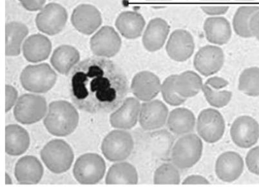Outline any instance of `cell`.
<instances>
[{
  "mask_svg": "<svg viewBox=\"0 0 259 190\" xmlns=\"http://www.w3.org/2000/svg\"><path fill=\"white\" fill-rule=\"evenodd\" d=\"M70 96L79 110L91 114L117 109L128 93V81L120 68L104 58H91L73 69Z\"/></svg>",
  "mask_w": 259,
  "mask_h": 190,
  "instance_id": "obj_1",
  "label": "cell"
},
{
  "mask_svg": "<svg viewBox=\"0 0 259 190\" xmlns=\"http://www.w3.org/2000/svg\"><path fill=\"white\" fill-rule=\"evenodd\" d=\"M79 123V114L71 103L56 101L49 105L44 124L48 132L58 137L71 134Z\"/></svg>",
  "mask_w": 259,
  "mask_h": 190,
  "instance_id": "obj_2",
  "label": "cell"
},
{
  "mask_svg": "<svg viewBox=\"0 0 259 190\" xmlns=\"http://www.w3.org/2000/svg\"><path fill=\"white\" fill-rule=\"evenodd\" d=\"M202 150L201 137L194 133L184 135L177 140L171 150V162L181 170L192 168L201 159Z\"/></svg>",
  "mask_w": 259,
  "mask_h": 190,
  "instance_id": "obj_3",
  "label": "cell"
},
{
  "mask_svg": "<svg viewBox=\"0 0 259 190\" xmlns=\"http://www.w3.org/2000/svg\"><path fill=\"white\" fill-rule=\"evenodd\" d=\"M57 80V75L47 63L29 65L20 75L21 84L26 90L36 93H46Z\"/></svg>",
  "mask_w": 259,
  "mask_h": 190,
  "instance_id": "obj_4",
  "label": "cell"
},
{
  "mask_svg": "<svg viewBox=\"0 0 259 190\" xmlns=\"http://www.w3.org/2000/svg\"><path fill=\"white\" fill-rule=\"evenodd\" d=\"M41 158L47 168L54 173L67 172L74 161V152L64 140L55 139L47 143L41 151Z\"/></svg>",
  "mask_w": 259,
  "mask_h": 190,
  "instance_id": "obj_5",
  "label": "cell"
},
{
  "mask_svg": "<svg viewBox=\"0 0 259 190\" xmlns=\"http://www.w3.org/2000/svg\"><path fill=\"white\" fill-rule=\"evenodd\" d=\"M104 159L97 154H86L80 156L75 163L73 173L81 184H96L104 177Z\"/></svg>",
  "mask_w": 259,
  "mask_h": 190,
  "instance_id": "obj_6",
  "label": "cell"
},
{
  "mask_svg": "<svg viewBox=\"0 0 259 190\" xmlns=\"http://www.w3.org/2000/svg\"><path fill=\"white\" fill-rule=\"evenodd\" d=\"M134 142L131 133L125 130L112 131L106 136L101 145V150L106 159L111 162L125 160L131 156Z\"/></svg>",
  "mask_w": 259,
  "mask_h": 190,
  "instance_id": "obj_7",
  "label": "cell"
},
{
  "mask_svg": "<svg viewBox=\"0 0 259 190\" xmlns=\"http://www.w3.org/2000/svg\"><path fill=\"white\" fill-rule=\"evenodd\" d=\"M47 112V102L43 96L27 93L19 98L14 115L19 123L32 124L41 120Z\"/></svg>",
  "mask_w": 259,
  "mask_h": 190,
  "instance_id": "obj_8",
  "label": "cell"
},
{
  "mask_svg": "<svg viewBox=\"0 0 259 190\" xmlns=\"http://www.w3.org/2000/svg\"><path fill=\"white\" fill-rule=\"evenodd\" d=\"M197 132L204 141L215 143L222 139L225 132V121L218 110H202L197 118Z\"/></svg>",
  "mask_w": 259,
  "mask_h": 190,
  "instance_id": "obj_9",
  "label": "cell"
},
{
  "mask_svg": "<svg viewBox=\"0 0 259 190\" xmlns=\"http://www.w3.org/2000/svg\"><path fill=\"white\" fill-rule=\"evenodd\" d=\"M67 18V11L63 7L51 3L45 6L37 15L36 24L39 31L53 36L63 29Z\"/></svg>",
  "mask_w": 259,
  "mask_h": 190,
  "instance_id": "obj_10",
  "label": "cell"
},
{
  "mask_svg": "<svg viewBox=\"0 0 259 190\" xmlns=\"http://www.w3.org/2000/svg\"><path fill=\"white\" fill-rule=\"evenodd\" d=\"M232 141L241 149H249L259 139V124L253 117L242 116L238 117L230 128Z\"/></svg>",
  "mask_w": 259,
  "mask_h": 190,
  "instance_id": "obj_11",
  "label": "cell"
},
{
  "mask_svg": "<svg viewBox=\"0 0 259 190\" xmlns=\"http://www.w3.org/2000/svg\"><path fill=\"white\" fill-rule=\"evenodd\" d=\"M121 39L114 28L105 26L98 30L91 39V48L98 57L112 58L119 53Z\"/></svg>",
  "mask_w": 259,
  "mask_h": 190,
  "instance_id": "obj_12",
  "label": "cell"
},
{
  "mask_svg": "<svg viewBox=\"0 0 259 190\" xmlns=\"http://www.w3.org/2000/svg\"><path fill=\"white\" fill-rule=\"evenodd\" d=\"M225 62L223 49L218 46L206 45L200 49L195 55L194 65L195 70L202 76L208 77L218 73Z\"/></svg>",
  "mask_w": 259,
  "mask_h": 190,
  "instance_id": "obj_13",
  "label": "cell"
},
{
  "mask_svg": "<svg viewBox=\"0 0 259 190\" xmlns=\"http://www.w3.org/2000/svg\"><path fill=\"white\" fill-rule=\"evenodd\" d=\"M195 50L194 37L190 32L177 29L169 36L166 45L167 55L177 62H184L192 57Z\"/></svg>",
  "mask_w": 259,
  "mask_h": 190,
  "instance_id": "obj_14",
  "label": "cell"
},
{
  "mask_svg": "<svg viewBox=\"0 0 259 190\" xmlns=\"http://www.w3.org/2000/svg\"><path fill=\"white\" fill-rule=\"evenodd\" d=\"M168 117V109L166 105L161 101L152 100L141 105L139 121L143 130L152 131L164 126Z\"/></svg>",
  "mask_w": 259,
  "mask_h": 190,
  "instance_id": "obj_15",
  "label": "cell"
},
{
  "mask_svg": "<svg viewBox=\"0 0 259 190\" xmlns=\"http://www.w3.org/2000/svg\"><path fill=\"white\" fill-rule=\"evenodd\" d=\"M161 89L159 77L150 71L139 72L134 77L131 90L138 100L149 102L158 96Z\"/></svg>",
  "mask_w": 259,
  "mask_h": 190,
  "instance_id": "obj_16",
  "label": "cell"
},
{
  "mask_svg": "<svg viewBox=\"0 0 259 190\" xmlns=\"http://www.w3.org/2000/svg\"><path fill=\"white\" fill-rule=\"evenodd\" d=\"M71 22L75 29L79 32L91 35L100 27L102 18L100 12L95 7L82 4L73 11Z\"/></svg>",
  "mask_w": 259,
  "mask_h": 190,
  "instance_id": "obj_17",
  "label": "cell"
},
{
  "mask_svg": "<svg viewBox=\"0 0 259 190\" xmlns=\"http://www.w3.org/2000/svg\"><path fill=\"white\" fill-rule=\"evenodd\" d=\"M141 104L138 99L128 98L110 117L112 127L130 130L136 125L140 117Z\"/></svg>",
  "mask_w": 259,
  "mask_h": 190,
  "instance_id": "obj_18",
  "label": "cell"
},
{
  "mask_svg": "<svg viewBox=\"0 0 259 190\" xmlns=\"http://www.w3.org/2000/svg\"><path fill=\"white\" fill-rule=\"evenodd\" d=\"M243 159L236 152H227L218 157L215 163L217 177L225 182H232L239 179L244 171Z\"/></svg>",
  "mask_w": 259,
  "mask_h": 190,
  "instance_id": "obj_19",
  "label": "cell"
},
{
  "mask_svg": "<svg viewBox=\"0 0 259 190\" xmlns=\"http://www.w3.org/2000/svg\"><path fill=\"white\" fill-rule=\"evenodd\" d=\"M170 27L164 19L155 18L150 20L143 36V44L150 53L158 51L168 38Z\"/></svg>",
  "mask_w": 259,
  "mask_h": 190,
  "instance_id": "obj_20",
  "label": "cell"
},
{
  "mask_svg": "<svg viewBox=\"0 0 259 190\" xmlns=\"http://www.w3.org/2000/svg\"><path fill=\"white\" fill-rule=\"evenodd\" d=\"M204 31L209 43L223 45L229 42L232 30L230 23L223 16H211L204 23Z\"/></svg>",
  "mask_w": 259,
  "mask_h": 190,
  "instance_id": "obj_21",
  "label": "cell"
},
{
  "mask_svg": "<svg viewBox=\"0 0 259 190\" xmlns=\"http://www.w3.org/2000/svg\"><path fill=\"white\" fill-rule=\"evenodd\" d=\"M15 174L16 179L20 184H37L43 177V166L36 157L25 156L16 163Z\"/></svg>",
  "mask_w": 259,
  "mask_h": 190,
  "instance_id": "obj_22",
  "label": "cell"
},
{
  "mask_svg": "<svg viewBox=\"0 0 259 190\" xmlns=\"http://www.w3.org/2000/svg\"><path fill=\"white\" fill-rule=\"evenodd\" d=\"M52 51V44L48 37L41 34H34L28 37L23 43V56L28 62L38 63L46 60Z\"/></svg>",
  "mask_w": 259,
  "mask_h": 190,
  "instance_id": "obj_23",
  "label": "cell"
},
{
  "mask_svg": "<svg viewBox=\"0 0 259 190\" xmlns=\"http://www.w3.org/2000/svg\"><path fill=\"white\" fill-rule=\"evenodd\" d=\"M146 22L143 16L136 11H126L120 14L115 27L122 36L127 39L138 38L142 34Z\"/></svg>",
  "mask_w": 259,
  "mask_h": 190,
  "instance_id": "obj_24",
  "label": "cell"
},
{
  "mask_svg": "<svg viewBox=\"0 0 259 190\" xmlns=\"http://www.w3.org/2000/svg\"><path fill=\"white\" fill-rule=\"evenodd\" d=\"M196 119L191 110L186 108H178L170 112L167 119V126L171 132L184 135L194 131Z\"/></svg>",
  "mask_w": 259,
  "mask_h": 190,
  "instance_id": "obj_25",
  "label": "cell"
},
{
  "mask_svg": "<svg viewBox=\"0 0 259 190\" xmlns=\"http://www.w3.org/2000/svg\"><path fill=\"white\" fill-rule=\"evenodd\" d=\"M30 145L29 133L18 124H9L6 127V152L10 156L24 154Z\"/></svg>",
  "mask_w": 259,
  "mask_h": 190,
  "instance_id": "obj_26",
  "label": "cell"
},
{
  "mask_svg": "<svg viewBox=\"0 0 259 190\" xmlns=\"http://www.w3.org/2000/svg\"><path fill=\"white\" fill-rule=\"evenodd\" d=\"M79 59L77 49L70 45H61L54 51L51 63L59 73L67 75L76 66Z\"/></svg>",
  "mask_w": 259,
  "mask_h": 190,
  "instance_id": "obj_27",
  "label": "cell"
},
{
  "mask_svg": "<svg viewBox=\"0 0 259 190\" xmlns=\"http://www.w3.org/2000/svg\"><path fill=\"white\" fill-rule=\"evenodd\" d=\"M202 80L201 76L192 70H187L176 75L174 87L177 93L182 97L188 98L194 97L202 90Z\"/></svg>",
  "mask_w": 259,
  "mask_h": 190,
  "instance_id": "obj_28",
  "label": "cell"
},
{
  "mask_svg": "<svg viewBox=\"0 0 259 190\" xmlns=\"http://www.w3.org/2000/svg\"><path fill=\"white\" fill-rule=\"evenodd\" d=\"M107 184H136L138 182L137 170L133 165L122 162L112 165L106 177Z\"/></svg>",
  "mask_w": 259,
  "mask_h": 190,
  "instance_id": "obj_29",
  "label": "cell"
},
{
  "mask_svg": "<svg viewBox=\"0 0 259 190\" xmlns=\"http://www.w3.org/2000/svg\"><path fill=\"white\" fill-rule=\"evenodd\" d=\"M29 34L27 26L17 22H9L6 25V55H20L22 44Z\"/></svg>",
  "mask_w": 259,
  "mask_h": 190,
  "instance_id": "obj_30",
  "label": "cell"
},
{
  "mask_svg": "<svg viewBox=\"0 0 259 190\" xmlns=\"http://www.w3.org/2000/svg\"><path fill=\"white\" fill-rule=\"evenodd\" d=\"M258 11L257 6H242L237 9L233 18V27L238 36L243 38L253 37L249 30V22L252 16Z\"/></svg>",
  "mask_w": 259,
  "mask_h": 190,
  "instance_id": "obj_31",
  "label": "cell"
},
{
  "mask_svg": "<svg viewBox=\"0 0 259 190\" xmlns=\"http://www.w3.org/2000/svg\"><path fill=\"white\" fill-rule=\"evenodd\" d=\"M239 90L251 97L259 96V68L250 67L245 69L240 75Z\"/></svg>",
  "mask_w": 259,
  "mask_h": 190,
  "instance_id": "obj_32",
  "label": "cell"
},
{
  "mask_svg": "<svg viewBox=\"0 0 259 190\" xmlns=\"http://www.w3.org/2000/svg\"><path fill=\"white\" fill-rule=\"evenodd\" d=\"M181 175L174 164L164 163L155 170L154 175L155 184H180Z\"/></svg>",
  "mask_w": 259,
  "mask_h": 190,
  "instance_id": "obj_33",
  "label": "cell"
},
{
  "mask_svg": "<svg viewBox=\"0 0 259 190\" xmlns=\"http://www.w3.org/2000/svg\"><path fill=\"white\" fill-rule=\"evenodd\" d=\"M202 90L209 104L218 109L227 106L232 100V93L230 91L215 90L206 84H203Z\"/></svg>",
  "mask_w": 259,
  "mask_h": 190,
  "instance_id": "obj_34",
  "label": "cell"
},
{
  "mask_svg": "<svg viewBox=\"0 0 259 190\" xmlns=\"http://www.w3.org/2000/svg\"><path fill=\"white\" fill-rule=\"evenodd\" d=\"M176 77V74H174L166 77L161 84V89L162 98L164 102L173 107L180 106L187 100L177 93L174 87Z\"/></svg>",
  "mask_w": 259,
  "mask_h": 190,
  "instance_id": "obj_35",
  "label": "cell"
},
{
  "mask_svg": "<svg viewBox=\"0 0 259 190\" xmlns=\"http://www.w3.org/2000/svg\"><path fill=\"white\" fill-rule=\"evenodd\" d=\"M201 9L207 15L220 16L225 15L229 10L230 0H201Z\"/></svg>",
  "mask_w": 259,
  "mask_h": 190,
  "instance_id": "obj_36",
  "label": "cell"
},
{
  "mask_svg": "<svg viewBox=\"0 0 259 190\" xmlns=\"http://www.w3.org/2000/svg\"><path fill=\"white\" fill-rule=\"evenodd\" d=\"M246 164L249 172L259 176V146L253 148L248 152Z\"/></svg>",
  "mask_w": 259,
  "mask_h": 190,
  "instance_id": "obj_37",
  "label": "cell"
},
{
  "mask_svg": "<svg viewBox=\"0 0 259 190\" xmlns=\"http://www.w3.org/2000/svg\"><path fill=\"white\" fill-rule=\"evenodd\" d=\"M18 91L13 86H6V112H9L16 104Z\"/></svg>",
  "mask_w": 259,
  "mask_h": 190,
  "instance_id": "obj_38",
  "label": "cell"
},
{
  "mask_svg": "<svg viewBox=\"0 0 259 190\" xmlns=\"http://www.w3.org/2000/svg\"><path fill=\"white\" fill-rule=\"evenodd\" d=\"M23 8L29 11H37L43 9L46 0H19Z\"/></svg>",
  "mask_w": 259,
  "mask_h": 190,
  "instance_id": "obj_39",
  "label": "cell"
},
{
  "mask_svg": "<svg viewBox=\"0 0 259 190\" xmlns=\"http://www.w3.org/2000/svg\"><path fill=\"white\" fill-rule=\"evenodd\" d=\"M205 84L215 90H220V89L227 87L229 84V82L222 77H213L207 79Z\"/></svg>",
  "mask_w": 259,
  "mask_h": 190,
  "instance_id": "obj_40",
  "label": "cell"
},
{
  "mask_svg": "<svg viewBox=\"0 0 259 190\" xmlns=\"http://www.w3.org/2000/svg\"><path fill=\"white\" fill-rule=\"evenodd\" d=\"M249 30L252 36L259 41V11L252 16L249 22Z\"/></svg>",
  "mask_w": 259,
  "mask_h": 190,
  "instance_id": "obj_41",
  "label": "cell"
},
{
  "mask_svg": "<svg viewBox=\"0 0 259 190\" xmlns=\"http://www.w3.org/2000/svg\"><path fill=\"white\" fill-rule=\"evenodd\" d=\"M184 185L188 184H209V182L205 177L201 175H193L188 176L183 180L182 183Z\"/></svg>",
  "mask_w": 259,
  "mask_h": 190,
  "instance_id": "obj_42",
  "label": "cell"
},
{
  "mask_svg": "<svg viewBox=\"0 0 259 190\" xmlns=\"http://www.w3.org/2000/svg\"><path fill=\"white\" fill-rule=\"evenodd\" d=\"M6 184H12V180L10 178V176L8 174H6Z\"/></svg>",
  "mask_w": 259,
  "mask_h": 190,
  "instance_id": "obj_43",
  "label": "cell"
},
{
  "mask_svg": "<svg viewBox=\"0 0 259 190\" xmlns=\"http://www.w3.org/2000/svg\"><path fill=\"white\" fill-rule=\"evenodd\" d=\"M147 1H152V2H165V1H171V0H147Z\"/></svg>",
  "mask_w": 259,
  "mask_h": 190,
  "instance_id": "obj_44",
  "label": "cell"
},
{
  "mask_svg": "<svg viewBox=\"0 0 259 190\" xmlns=\"http://www.w3.org/2000/svg\"><path fill=\"white\" fill-rule=\"evenodd\" d=\"M236 1H241V2H250V1H255V0H236Z\"/></svg>",
  "mask_w": 259,
  "mask_h": 190,
  "instance_id": "obj_45",
  "label": "cell"
}]
</instances>
